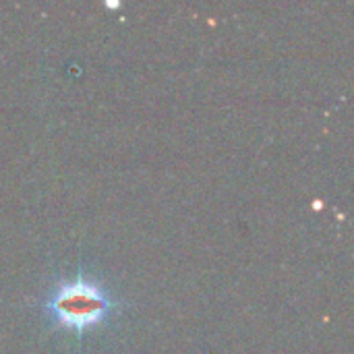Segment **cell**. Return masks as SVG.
Listing matches in <instances>:
<instances>
[{"mask_svg":"<svg viewBox=\"0 0 354 354\" xmlns=\"http://www.w3.org/2000/svg\"><path fill=\"white\" fill-rule=\"evenodd\" d=\"M112 307L114 303L110 297L97 284L83 278L64 282L48 301V309L58 324L75 332H83L85 328L100 324Z\"/></svg>","mask_w":354,"mask_h":354,"instance_id":"1","label":"cell"}]
</instances>
